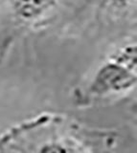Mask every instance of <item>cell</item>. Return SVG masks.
I'll return each mask as SVG.
<instances>
[{
    "instance_id": "1",
    "label": "cell",
    "mask_w": 137,
    "mask_h": 153,
    "mask_svg": "<svg viewBox=\"0 0 137 153\" xmlns=\"http://www.w3.org/2000/svg\"><path fill=\"white\" fill-rule=\"evenodd\" d=\"M117 133L43 112L0 136V153H116Z\"/></svg>"
},
{
    "instance_id": "4",
    "label": "cell",
    "mask_w": 137,
    "mask_h": 153,
    "mask_svg": "<svg viewBox=\"0 0 137 153\" xmlns=\"http://www.w3.org/2000/svg\"><path fill=\"white\" fill-rule=\"evenodd\" d=\"M107 8L114 13H132L135 11L136 0H105Z\"/></svg>"
},
{
    "instance_id": "2",
    "label": "cell",
    "mask_w": 137,
    "mask_h": 153,
    "mask_svg": "<svg viewBox=\"0 0 137 153\" xmlns=\"http://www.w3.org/2000/svg\"><path fill=\"white\" fill-rule=\"evenodd\" d=\"M136 44L126 43L113 51L87 81L73 90L75 105L87 108L103 100L131 92L136 86Z\"/></svg>"
},
{
    "instance_id": "3",
    "label": "cell",
    "mask_w": 137,
    "mask_h": 153,
    "mask_svg": "<svg viewBox=\"0 0 137 153\" xmlns=\"http://www.w3.org/2000/svg\"><path fill=\"white\" fill-rule=\"evenodd\" d=\"M60 0H9L10 12L22 25H35L53 13Z\"/></svg>"
}]
</instances>
